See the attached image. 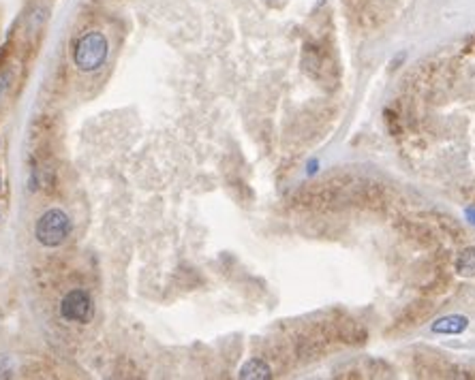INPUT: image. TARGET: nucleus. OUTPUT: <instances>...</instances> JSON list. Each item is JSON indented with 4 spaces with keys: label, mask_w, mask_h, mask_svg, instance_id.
Segmentation results:
<instances>
[{
    "label": "nucleus",
    "mask_w": 475,
    "mask_h": 380,
    "mask_svg": "<svg viewBox=\"0 0 475 380\" xmlns=\"http://www.w3.org/2000/svg\"><path fill=\"white\" fill-rule=\"evenodd\" d=\"M73 60L75 67L84 73L101 69L107 60V38L101 32H86L84 36H79L73 49Z\"/></svg>",
    "instance_id": "f257e3e1"
},
{
    "label": "nucleus",
    "mask_w": 475,
    "mask_h": 380,
    "mask_svg": "<svg viewBox=\"0 0 475 380\" xmlns=\"http://www.w3.org/2000/svg\"><path fill=\"white\" fill-rule=\"evenodd\" d=\"M36 242L45 248H56L67 242L71 235V220L63 210H48L36 223Z\"/></svg>",
    "instance_id": "f03ea898"
},
{
    "label": "nucleus",
    "mask_w": 475,
    "mask_h": 380,
    "mask_svg": "<svg viewBox=\"0 0 475 380\" xmlns=\"http://www.w3.org/2000/svg\"><path fill=\"white\" fill-rule=\"evenodd\" d=\"M61 316L71 323H90L94 316L92 297L82 289L69 291L61 304Z\"/></svg>",
    "instance_id": "7ed1b4c3"
},
{
    "label": "nucleus",
    "mask_w": 475,
    "mask_h": 380,
    "mask_svg": "<svg viewBox=\"0 0 475 380\" xmlns=\"http://www.w3.org/2000/svg\"><path fill=\"white\" fill-rule=\"evenodd\" d=\"M469 327V318L463 314H450L432 323V331L441 335H458Z\"/></svg>",
    "instance_id": "20e7f679"
},
{
    "label": "nucleus",
    "mask_w": 475,
    "mask_h": 380,
    "mask_svg": "<svg viewBox=\"0 0 475 380\" xmlns=\"http://www.w3.org/2000/svg\"><path fill=\"white\" fill-rule=\"evenodd\" d=\"M424 318H428V304H413L399 321H396V327L399 329H409L413 325L422 323Z\"/></svg>",
    "instance_id": "39448f33"
},
{
    "label": "nucleus",
    "mask_w": 475,
    "mask_h": 380,
    "mask_svg": "<svg viewBox=\"0 0 475 380\" xmlns=\"http://www.w3.org/2000/svg\"><path fill=\"white\" fill-rule=\"evenodd\" d=\"M240 378H270L272 376V372H270V368H268V364L264 361V359H251L249 364H244L242 366V370H240V374H237Z\"/></svg>",
    "instance_id": "423d86ee"
},
{
    "label": "nucleus",
    "mask_w": 475,
    "mask_h": 380,
    "mask_svg": "<svg viewBox=\"0 0 475 380\" xmlns=\"http://www.w3.org/2000/svg\"><path fill=\"white\" fill-rule=\"evenodd\" d=\"M456 271L461 276H475V248H467L456 258Z\"/></svg>",
    "instance_id": "0eeeda50"
},
{
    "label": "nucleus",
    "mask_w": 475,
    "mask_h": 380,
    "mask_svg": "<svg viewBox=\"0 0 475 380\" xmlns=\"http://www.w3.org/2000/svg\"><path fill=\"white\" fill-rule=\"evenodd\" d=\"M11 71H7V73H3L0 75V98L5 96V92H7V88H9V84H11Z\"/></svg>",
    "instance_id": "6e6552de"
},
{
    "label": "nucleus",
    "mask_w": 475,
    "mask_h": 380,
    "mask_svg": "<svg viewBox=\"0 0 475 380\" xmlns=\"http://www.w3.org/2000/svg\"><path fill=\"white\" fill-rule=\"evenodd\" d=\"M467 218H469L471 225H475V208H469V210H467Z\"/></svg>",
    "instance_id": "1a4fd4ad"
}]
</instances>
